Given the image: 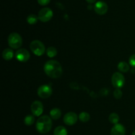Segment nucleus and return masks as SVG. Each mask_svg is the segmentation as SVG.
<instances>
[{"instance_id": "f257e3e1", "label": "nucleus", "mask_w": 135, "mask_h": 135, "mask_svg": "<svg viewBox=\"0 0 135 135\" xmlns=\"http://www.w3.org/2000/svg\"><path fill=\"white\" fill-rule=\"evenodd\" d=\"M44 70L47 76L54 79L59 78L63 72L61 65L55 60H50L46 62L44 66Z\"/></svg>"}, {"instance_id": "f03ea898", "label": "nucleus", "mask_w": 135, "mask_h": 135, "mask_svg": "<svg viewBox=\"0 0 135 135\" xmlns=\"http://www.w3.org/2000/svg\"><path fill=\"white\" fill-rule=\"evenodd\" d=\"M51 118L47 115H44L40 116L37 120L36 124V128L38 132L41 134H46L50 132L52 127V120Z\"/></svg>"}, {"instance_id": "7ed1b4c3", "label": "nucleus", "mask_w": 135, "mask_h": 135, "mask_svg": "<svg viewBox=\"0 0 135 135\" xmlns=\"http://www.w3.org/2000/svg\"><path fill=\"white\" fill-rule=\"evenodd\" d=\"M8 44L13 49H18L22 44V38L17 33H11L8 37Z\"/></svg>"}, {"instance_id": "20e7f679", "label": "nucleus", "mask_w": 135, "mask_h": 135, "mask_svg": "<svg viewBox=\"0 0 135 135\" xmlns=\"http://www.w3.org/2000/svg\"><path fill=\"white\" fill-rule=\"evenodd\" d=\"M30 48L33 54L38 56L43 55L46 52V47L42 42L39 40H34L30 44Z\"/></svg>"}, {"instance_id": "39448f33", "label": "nucleus", "mask_w": 135, "mask_h": 135, "mask_svg": "<svg viewBox=\"0 0 135 135\" xmlns=\"http://www.w3.org/2000/svg\"><path fill=\"white\" fill-rule=\"evenodd\" d=\"M112 83L115 89H121L125 85V77L121 73L115 72L112 77Z\"/></svg>"}, {"instance_id": "423d86ee", "label": "nucleus", "mask_w": 135, "mask_h": 135, "mask_svg": "<svg viewBox=\"0 0 135 135\" xmlns=\"http://www.w3.org/2000/svg\"><path fill=\"white\" fill-rule=\"evenodd\" d=\"M52 10L49 7H44L42 8L38 13V19L40 21L44 22H47L50 21L51 18L53 17Z\"/></svg>"}, {"instance_id": "0eeeda50", "label": "nucleus", "mask_w": 135, "mask_h": 135, "mask_svg": "<svg viewBox=\"0 0 135 135\" xmlns=\"http://www.w3.org/2000/svg\"><path fill=\"white\" fill-rule=\"evenodd\" d=\"M38 95L42 99H47L52 94V89L49 85H42L40 86L37 91Z\"/></svg>"}, {"instance_id": "6e6552de", "label": "nucleus", "mask_w": 135, "mask_h": 135, "mask_svg": "<svg viewBox=\"0 0 135 135\" xmlns=\"http://www.w3.org/2000/svg\"><path fill=\"white\" fill-rule=\"evenodd\" d=\"M30 110L34 116H40L44 111L43 104L40 101H35L32 103L31 106H30Z\"/></svg>"}, {"instance_id": "1a4fd4ad", "label": "nucleus", "mask_w": 135, "mask_h": 135, "mask_svg": "<svg viewBox=\"0 0 135 135\" xmlns=\"http://www.w3.org/2000/svg\"><path fill=\"white\" fill-rule=\"evenodd\" d=\"M30 52L25 48L18 49L15 53V58L18 62H26L30 59Z\"/></svg>"}, {"instance_id": "9d476101", "label": "nucleus", "mask_w": 135, "mask_h": 135, "mask_svg": "<svg viewBox=\"0 0 135 135\" xmlns=\"http://www.w3.org/2000/svg\"><path fill=\"white\" fill-rule=\"evenodd\" d=\"M95 12L98 15H105L108 12V6L105 2L103 1H99L95 3L94 7Z\"/></svg>"}, {"instance_id": "9b49d317", "label": "nucleus", "mask_w": 135, "mask_h": 135, "mask_svg": "<svg viewBox=\"0 0 135 135\" xmlns=\"http://www.w3.org/2000/svg\"><path fill=\"white\" fill-rule=\"evenodd\" d=\"M78 120V115L74 112H69L63 116V122L68 126L75 124Z\"/></svg>"}, {"instance_id": "f8f14e48", "label": "nucleus", "mask_w": 135, "mask_h": 135, "mask_svg": "<svg viewBox=\"0 0 135 135\" xmlns=\"http://www.w3.org/2000/svg\"><path fill=\"white\" fill-rule=\"evenodd\" d=\"M125 128L123 124H114L111 130V135H125Z\"/></svg>"}, {"instance_id": "ddd939ff", "label": "nucleus", "mask_w": 135, "mask_h": 135, "mask_svg": "<svg viewBox=\"0 0 135 135\" xmlns=\"http://www.w3.org/2000/svg\"><path fill=\"white\" fill-rule=\"evenodd\" d=\"M14 56L13 50L11 48H5L2 52V57L5 60H10Z\"/></svg>"}, {"instance_id": "4468645a", "label": "nucleus", "mask_w": 135, "mask_h": 135, "mask_svg": "<svg viewBox=\"0 0 135 135\" xmlns=\"http://www.w3.org/2000/svg\"><path fill=\"white\" fill-rule=\"evenodd\" d=\"M50 117L54 120H57L61 116V111L58 108H54L50 112Z\"/></svg>"}, {"instance_id": "2eb2a0df", "label": "nucleus", "mask_w": 135, "mask_h": 135, "mask_svg": "<svg viewBox=\"0 0 135 135\" xmlns=\"http://www.w3.org/2000/svg\"><path fill=\"white\" fill-rule=\"evenodd\" d=\"M117 68L121 72L123 73H126L127 71H129L130 67H129V65L126 62H120L118 64V66H117Z\"/></svg>"}, {"instance_id": "dca6fc26", "label": "nucleus", "mask_w": 135, "mask_h": 135, "mask_svg": "<svg viewBox=\"0 0 135 135\" xmlns=\"http://www.w3.org/2000/svg\"><path fill=\"white\" fill-rule=\"evenodd\" d=\"M54 135H67V130L65 127L58 126L54 130Z\"/></svg>"}, {"instance_id": "f3484780", "label": "nucleus", "mask_w": 135, "mask_h": 135, "mask_svg": "<svg viewBox=\"0 0 135 135\" xmlns=\"http://www.w3.org/2000/svg\"><path fill=\"white\" fill-rule=\"evenodd\" d=\"M46 54L49 58H54L57 54V50L54 46H50L46 50Z\"/></svg>"}, {"instance_id": "a211bd4d", "label": "nucleus", "mask_w": 135, "mask_h": 135, "mask_svg": "<svg viewBox=\"0 0 135 135\" xmlns=\"http://www.w3.org/2000/svg\"><path fill=\"white\" fill-rule=\"evenodd\" d=\"M79 120L83 123H86L90 119V115L87 112H81L79 114Z\"/></svg>"}, {"instance_id": "6ab92c4d", "label": "nucleus", "mask_w": 135, "mask_h": 135, "mask_svg": "<svg viewBox=\"0 0 135 135\" xmlns=\"http://www.w3.org/2000/svg\"><path fill=\"white\" fill-rule=\"evenodd\" d=\"M38 20H39L38 16L34 14L29 15L27 18H26V21H27L28 23L30 24V25H34V24L38 22Z\"/></svg>"}, {"instance_id": "aec40b11", "label": "nucleus", "mask_w": 135, "mask_h": 135, "mask_svg": "<svg viewBox=\"0 0 135 135\" xmlns=\"http://www.w3.org/2000/svg\"><path fill=\"white\" fill-rule=\"evenodd\" d=\"M34 121H35V118L32 115H28L24 119V123L26 126H31L32 124H34Z\"/></svg>"}, {"instance_id": "412c9836", "label": "nucleus", "mask_w": 135, "mask_h": 135, "mask_svg": "<svg viewBox=\"0 0 135 135\" xmlns=\"http://www.w3.org/2000/svg\"><path fill=\"white\" fill-rule=\"evenodd\" d=\"M109 120L111 123L112 124H117L119 121V116L115 112H113L111 113L109 116Z\"/></svg>"}, {"instance_id": "4be33fe9", "label": "nucleus", "mask_w": 135, "mask_h": 135, "mask_svg": "<svg viewBox=\"0 0 135 135\" xmlns=\"http://www.w3.org/2000/svg\"><path fill=\"white\" fill-rule=\"evenodd\" d=\"M123 95V92L120 89H115V90L113 92V96L115 99H121Z\"/></svg>"}, {"instance_id": "5701e85b", "label": "nucleus", "mask_w": 135, "mask_h": 135, "mask_svg": "<svg viewBox=\"0 0 135 135\" xmlns=\"http://www.w3.org/2000/svg\"><path fill=\"white\" fill-rule=\"evenodd\" d=\"M129 64L132 66V67L135 68V54H133L131 56L130 58L129 59Z\"/></svg>"}, {"instance_id": "b1692460", "label": "nucleus", "mask_w": 135, "mask_h": 135, "mask_svg": "<svg viewBox=\"0 0 135 135\" xmlns=\"http://www.w3.org/2000/svg\"><path fill=\"white\" fill-rule=\"evenodd\" d=\"M50 1L51 0H38V3L40 5L45 6V5H47V4L50 3Z\"/></svg>"}, {"instance_id": "393cba45", "label": "nucleus", "mask_w": 135, "mask_h": 135, "mask_svg": "<svg viewBox=\"0 0 135 135\" xmlns=\"http://www.w3.org/2000/svg\"><path fill=\"white\" fill-rule=\"evenodd\" d=\"M86 1H87V2L88 3L90 4H92V3H94L96 2L97 0H86Z\"/></svg>"}, {"instance_id": "a878e982", "label": "nucleus", "mask_w": 135, "mask_h": 135, "mask_svg": "<svg viewBox=\"0 0 135 135\" xmlns=\"http://www.w3.org/2000/svg\"><path fill=\"white\" fill-rule=\"evenodd\" d=\"M132 135H135V130L133 131V134H132Z\"/></svg>"}]
</instances>
